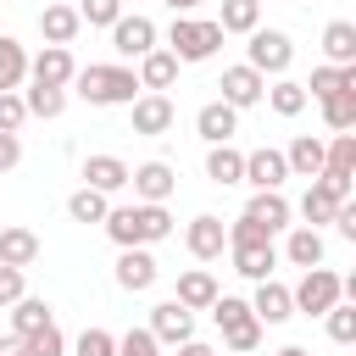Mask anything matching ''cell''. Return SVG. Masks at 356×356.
<instances>
[{"label":"cell","mask_w":356,"mask_h":356,"mask_svg":"<svg viewBox=\"0 0 356 356\" xmlns=\"http://www.w3.org/2000/svg\"><path fill=\"white\" fill-rule=\"evenodd\" d=\"M211 323L222 328V345H228L234 356H250V350L261 345V323H256V312H250L239 295H217V300H211Z\"/></svg>","instance_id":"obj_4"},{"label":"cell","mask_w":356,"mask_h":356,"mask_svg":"<svg viewBox=\"0 0 356 356\" xmlns=\"http://www.w3.org/2000/svg\"><path fill=\"white\" fill-rule=\"evenodd\" d=\"M39 261V234L28 228V222H11V228H0V267H33Z\"/></svg>","instance_id":"obj_25"},{"label":"cell","mask_w":356,"mask_h":356,"mask_svg":"<svg viewBox=\"0 0 356 356\" xmlns=\"http://www.w3.org/2000/svg\"><path fill=\"white\" fill-rule=\"evenodd\" d=\"M28 295V273L22 267H0V306H17Z\"/></svg>","instance_id":"obj_45"},{"label":"cell","mask_w":356,"mask_h":356,"mask_svg":"<svg viewBox=\"0 0 356 356\" xmlns=\"http://www.w3.org/2000/svg\"><path fill=\"white\" fill-rule=\"evenodd\" d=\"M195 134H200L206 145H234V134H239V111L222 106V100H206V106L195 111Z\"/></svg>","instance_id":"obj_21"},{"label":"cell","mask_w":356,"mask_h":356,"mask_svg":"<svg viewBox=\"0 0 356 356\" xmlns=\"http://www.w3.org/2000/svg\"><path fill=\"white\" fill-rule=\"evenodd\" d=\"M228 256H234V273H239V278H250V284L273 278V267H278V245H273V239H256V245H228Z\"/></svg>","instance_id":"obj_22"},{"label":"cell","mask_w":356,"mask_h":356,"mask_svg":"<svg viewBox=\"0 0 356 356\" xmlns=\"http://www.w3.org/2000/svg\"><path fill=\"white\" fill-rule=\"evenodd\" d=\"M317 178H328L334 189H350V178H356V134H334L323 145V172Z\"/></svg>","instance_id":"obj_19"},{"label":"cell","mask_w":356,"mask_h":356,"mask_svg":"<svg viewBox=\"0 0 356 356\" xmlns=\"http://www.w3.org/2000/svg\"><path fill=\"white\" fill-rule=\"evenodd\" d=\"M117 356H161V345L150 339V328H128L117 339Z\"/></svg>","instance_id":"obj_44"},{"label":"cell","mask_w":356,"mask_h":356,"mask_svg":"<svg viewBox=\"0 0 356 356\" xmlns=\"http://www.w3.org/2000/svg\"><path fill=\"white\" fill-rule=\"evenodd\" d=\"M206 178L222 184V189L239 184V178H245V150H234V145H211V150H206Z\"/></svg>","instance_id":"obj_31"},{"label":"cell","mask_w":356,"mask_h":356,"mask_svg":"<svg viewBox=\"0 0 356 356\" xmlns=\"http://www.w3.org/2000/svg\"><path fill=\"white\" fill-rule=\"evenodd\" d=\"M128 161L122 156H89L83 161V189H100V195H117V189H128Z\"/></svg>","instance_id":"obj_26"},{"label":"cell","mask_w":356,"mask_h":356,"mask_svg":"<svg viewBox=\"0 0 356 356\" xmlns=\"http://www.w3.org/2000/svg\"><path fill=\"white\" fill-rule=\"evenodd\" d=\"M145 328H150V339H156L161 350H178L184 339H195V312H189V306H178V300H156Z\"/></svg>","instance_id":"obj_7"},{"label":"cell","mask_w":356,"mask_h":356,"mask_svg":"<svg viewBox=\"0 0 356 356\" xmlns=\"http://www.w3.org/2000/svg\"><path fill=\"white\" fill-rule=\"evenodd\" d=\"M111 50H117L122 61L150 56V50H156V22H150V17H139V11H134V17L122 11V17L111 22Z\"/></svg>","instance_id":"obj_8"},{"label":"cell","mask_w":356,"mask_h":356,"mask_svg":"<svg viewBox=\"0 0 356 356\" xmlns=\"http://www.w3.org/2000/svg\"><path fill=\"white\" fill-rule=\"evenodd\" d=\"M184 245H189V256H195V261H217V256L228 250V222H222V217H211V211H200V217H189V222H184Z\"/></svg>","instance_id":"obj_10"},{"label":"cell","mask_w":356,"mask_h":356,"mask_svg":"<svg viewBox=\"0 0 356 356\" xmlns=\"http://www.w3.org/2000/svg\"><path fill=\"white\" fill-rule=\"evenodd\" d=\"M284 161H289V178H317L323 172V139L317 134H295Z\"/></svg>","instance_id":"obj_29"},{"label":"cell","mask_w":356,"mask_h":356,"mask_svg":"<svg viewBox=\"0 0 356 356\" xmlns=\"http://www.w3.org/2000/svg\"><path fill=\"white\" fill-rule=\"evenodd\" d=\"M345 200H350V189H334V184H328V178H312V184H306V195H300V206H295V211H300V217H306V228H323V222H334V211H339V206H345Z\"/></svg>","instance_id":"obj_13"},{"label":"cell","mask_w":356,"mask_h":356,"mask_svg":"<svg viewBox=\"0 0 356 356\" xmlns=\"http://www.w3.org/2000/svg\"><path fill=\"white\" fill-rule=\"evenodd\" d=\"M334 228H339V239H356V200H345L334 211Z\"/></svg>","instance_id":"obj_47"},{"label":"cell","mask_w":356,"mask_h":356,"mask_svg":"<svg viewBox=\"0 0 356 356\" xmlns=\"http://www.w3.org/2000/svg\"><path fill=\"white\" fill-rule=\"evenodd\" d=\"M17 161H22V139L17 134H0V172H11Z\"/></svg>","instance_id":"obj_46"},{"label":"cell","mask_w":356,"mask_h":356,"mask_svg":"<svg viewBox=\"0 0 356 356\" xmlns=\"http://www.w3.org/2000/svg\"><path fill=\"white\" fill-rule=\"evenodd\" d=\"M222 39H228V33L217 28V17H172V28H167V56H172L178 67H184V61H211Z\"/></svg>","instance_id":"obj_3"},{"label":"cell","mask_w":356,"mask_h":356,"mask_svg":"<svg viewBox=\"0 0 356 356\" xmlns=\"http://www.w3.org/2000/svg\"><path fill=\"white\" fill-rule=\"evenodd\" d=\"M278 356H312V350H306V345H284Z\"/></svg>","instance_id":"obj_51"},{"label":"cell","mask_w":356,"mask_h":356,"mask_svg":"<svg viewBox=\"0 0 356 356\" xmlns=\"http://www.w3.org/2000/svg\"><path fill=\"white\" fill-rule=\"evenodd\" d=\"M245 306L256 312V323H261V328H273V323H289V317H295L289 284H278V278H261V284H256V295H250Z\"/></svg>","instance_id":"obj_18"},{"label":"cell","mask_w":356,"mask_h":356,"mask_svg":"<svg viewBox=\"0 0 356 356\" xmlns=\"http://www.w3.org/2000/svg\"><path fill=\"white\" fill-rule=\"evenodd\" d=\"M178 356H217V350H211L206 339H184V345H178Z\"/></svg>","instance_id":"obj_48"},{"label":"cell","mask_w":356,"mask_h":356,"mask_svg":"<svg viewBox=\"0 0 356 356\" xmlns=\"http://www.w3.org/2000/svg\"><path fill=\"white\" fill-rule=\"evenodd\" d=\"M217 28H222V33H256V28H261V0H222Z\"/></svg>","instance_id":"obj_33"},{"label":"cell","mask_w":356,"mask_h":356,"mask_svg":"<svg viewBox=\"0 0 356 356\" xmlns=\"http://www.w3.org/2000/svg\"><path fill=\"white\" fill-rule=\"evenodd\" d=\"M217 89H222V95H217L222 106L245 111V106H256V100L267 95V78H261L256 67H245V61H239V67H222V83H217Z\"/></svg>","instance_id":"obj_11"},{"label":"cell","mask_w":356,"mask_h":356,"mask_svg":"<svg viewBox=\"0 0 356 356\" xmlns=\"http://www.w3.org/2000/svg\"><path fill=\"white\" fill-rule=\"evenodd\" d=\"M22 345H28V356H67V334H61L56 323H44L39 334H28Z\"/></svg>","instance_id":"obj_40"},{"label":"cell","mask_w":356,"mask_h":356,"mask_svg":"<svg viewBox=\"0 0 356 356\" xmlns=\"http://www.w3.org/2000/svg\"><path fill=\"white\" fill-rule=\"evenodd\" d=\"M28 122V106H22V89H6L0 95V134H17Z\"/></svg>","instance_id":"obj_42"},{"label":"cell","mask_w":356,"mask_h":356,"mask_svg":"<svg viewBox=\"0 0 356 356\" xmlns=\"http://www.w3.org/2000/svg\"><path fill=\"white\" fill-rule=\"evenodd\" d=\"M72 83H78V95L89 106H134L139 100V78L122 61H89V67L72 72Z\"/></svg>","instance_id":"obj_2"},{"label":"cell","mask_w":356,"mask_h":356,"mask_svg":"<svg viewBox=\"0 0 356 356\" xmlns=\"http://www.w3.org/2000/svg\"><path fill=\"white\" fill-rule=\"evenodd\" d=\"M289 300H295V312L323 317L328 306H339V300H345V278H339L334 267H306V273H300V284L289 289Z\"/></svg>","instance_id":"obj_5"},{"label":"cell","mask_w":356,"mask_h":356,"mask_svg":"<svg viewBox=\"0 0 356 356\" xmlns=\"http://www.w3.org/2000/svg\"><path fill=\"white\" fill-rule=\"evenodd\" d=\"M261 100H267V106H273L278 117H300V111H306V89H300L295 78H278V83H273V89H267Z\"/></svg>","instance_id":"obj_38"},{"label":"cell","mask_w":356,"mask_h":356,"mask_svg":"<svg viewBox=\"0 0 356 356\" xmlns=\"http://www.w3.org/2000/svg\"><path fill=\"white\" fill-rule=\"evenodd\" d=\"M44 323H56V312H50V300H39V295H22V300L11 306V328H17V339H28V334H39Z\"/></svg>","instance_id":"obj_32"},{"label":"cell","mask_w":356,"mask_h":356,"mask_svg":"<svg viewBox=\"0 0 356 356\" xmlns=\"http://www.w3.org/2000/svg\"><path fill=\"white\" fill-rule=\"evenodd\" d=\"M323 256H328V245H323V228H306V222H295V228H284V261L289 267H323Z\"/></svg>","instance_id":"obj_20"},{"label":"cell","mask_w":356,"mask_h":356,"mask_svg":"<svg viewBox=\"0 0 356 356\" xmlns=\"http://www.w3.org/2000/svg\"><path fill=\"white\" fill-rule=\"evenodd\" d=\"M245 222H256L261 234H284V228H295L289 217H295V206L284 200V189H256L250 200H245V211H239Z\"/></svg>","instance_id":"obj_9"},{"label":"cell","mask_w":356,"mask_h":356,"mask_svg":"<svg viewBox=\"0 0 356 356\" xmlns=\"http://www.w3.org/2000/svg\"><path fill=\"white\" fill-rule=\"evenodd\" d=\"M217 295H222V289H217V278H211L206 267H184V273H178V289H172L178 306H189V312H211Z\"/></svg>","instance_id":"obj_24"},{"label":"cell","mask_w":356,"mask_h":356,"mask_svg":"<svg viewBox=\"0 0 356 356\" xmlns=\"http://www.w3.org/2000/svg\"><path fill=\"white\" fill-rule=\"evenodd\" d=\"M323 323H328V339H334V345H350V339H356V306H350V300L328 306Z\"/></svg>","instance_id":"obj_39"},{"label":"cell","mask_w":356,"mask_h":356,"mask_svg":"<svg viewBox=\"0 0 356 356\" xmlns=\"http://www.w3.org/2000/svg\"><path fill=\"white\" fill-rule=\"evenodd\" d=\"M306 89V100H328V95H345V89H356V67H312V83H300Z\"/></svg>","instance_id":"obj_30"},{"label":"cell","mask_w":356,"mask_h":356,"mask_svg":"<svg viewBox=\"0 0 356 356\" xmlns=\"http://www.w3.org/2000/svg\"><path fill=\"white\" fill-rule=\"evenodd\" d=\"M128 184H134V195H139L145 206H167V195L178 189V172H172L167 161H139V167L128 172Z\"/></svg>","instance_id":"obj_16"},{"label":"cell","mask_w":356,"mask_h":356,"mask_svg":"<svg viewBox=\"0 0 356 356\" xmlns=\"http://www.w3.org/2000/svg\"><path fill=\"white\" fill-rule=\"evenodd\" d=\"M156 278H161V261H156L145 245L117 256V289H128V295H145V289H156Z\"/></svg>","instance_id":"obj_17"},{"label":"cell","mask_w":356,"mask_h":356,"mask_svg":"<svg viewBox=\"0 0 356 356\" xmlns=\"http://www.w3.org/2000/svg\"><path fill=\"white\" fill-rule=\"evenodd\" d=\"M0 6H6V0H0Z\"/></svg>","instance_id":"obj_52"},{"label":"cell","mask_w":356,"mask_h":356,"mask_svg":"<svg viewBox=\"0 0 356 356\" xmlns=\"http://www.w3.org/2000/svg\"><path fill=\"white\" fill-rule=\"evenodd\" d=\"M72 350H78V356H117V334H106V328H83Z\"/></svg>","instance_id":"obj_43"},{"label":"cell","mask_w":356,"mask_h":356,"mask_svg":"<svg viewBox=\"0 0 356 356\" xmlns=\"http://www.w3.org/2000/svg\"><path fill=\"white\" fill-rule=\"evenodd\" d=\"M134 78H139V95H167L172 83H178V61L156 44L150 56H139V67H134Z\"/></svg>","instance_id":"obj_23"},{"label":"cell","mask_w":356,"mask_h":356,"mask_svg":"<svg viewBox=\"0 0 356 356\" xmlns=\"http://www.w3.org/2000/svg\"><path fill=\"white\" fill-rule=\"evenodd\" d=\"M106 211H111V195H100V189H72L67 195V217L72 222H106Z\"/></svg>","instance_id":"obj_36"},{"label":"cell","mask_w":356,"mask_h":356,"mask_svg":"<svg viewBox=\"0 0 356 356\" xmlns=\"http://www.w3.org/2000/svg\"><path fill=\"white\" fill-rule=\"evenodd\" d=\"M245 39H250V44H245V50H250L245 67H256L261 78H267V72H273V78L289 72V61H295V39H289L284 28H256V33H245Z\"/></svg>","instance_id":"obj_6"},{"label":"cell","mask_w":356,"mask_h":356,"mask_svg":"<svg viewBox=\"0 0 356 356\" xmlns=\"http://www.w3.org/2000/svg\"><path fill=\"white\" fill-rule=\"evenodd\" d=\"M22 83H28V50L11 33H0V95L6 89H22Z\"/></svg>","instance_id":"obj_34"},{"label":"cell","mask_w":356,"mask_h":356,"mask_svg":"<svg viewBox=\"0 0 356 356\" xmlns=\"http://www.w3.org/2000/svg\"><path fill=\"white\" fill-rule=\"evenodd\" d=\"M72 72H78V61H72V50H61V44H44L39 56H28V78L44 83V89H67Z\"/></svg>","instance_id":"obj_14"},{"label":"cell","mask_w":356,"mask_h":356,"mask_svg":"<svg viewBox=\"0 0 356 356\" xmlns=\"http://www.w3.org/2000/svg\"><path fill=\"white\" fill-rule=\"evenodd\" d=\"M0 356H28V345H22L17 334H11V339H0Z\"/></svg>","instance_id":"obj_49"},{"label":"cell","mask_w":356,"mask_h":356,"mask_svg":"<svg viewBox=\"0 0 356 356\" xmlns=\"http://www.w3.org/2000/svg\"><path fill=\"white\" fill-rule=\"evenodd\" d=\"M122 17V0H78V22H89V28H111Z\"/></svg>","instance_id":"obj_41"},{"label":"cell","mask_w":356,"mask_h":356,"mask_svg":"<svg viewBox=\"0 0 356 356\" xmlns=\"http://www.w3.org/2000/svg\"><path fill=\"white\" fill-rule=\"evenodd\" d=\"M22 106H28V117H61L67 111V89H44V83H33V89H22Z\"/></svg>","instance_id":"obj_37"},{"label":"cell","mask_w":356,"mask_h":356,"mask_svg":"<svg viewBox=\"0 0 356 356\" xmlns=\"http://www.w3.org/2000/svg\"><path fill=\"white\" fill-rule=\"evenodd\" d=\"M323 106V122H328V134H356V89H345V95H328V100H317Z\"/></svg>","instance_id":"obj_35"},{"label":"cell","mask_w":356,"mask_h":356,"mask_svg":"<svg viewBox=\"0 0 356 356\" xmlns=\"http://www.w3.org/2000/svg\"><path fill=\"white\" fill-rule=\"evenodd\" d=\"M100 228L111 234L117 250H139V245L150 250V245L172 239V217H167V206H145V200H134V206H111Z\"/></svg>","instance_id":"obj_1"},{"label":"cell","mask_w":356,"mask_h":356,"mask_svg":"<svg viewBox=\"0 0 356 356\" xmlns=\"http://www.w3.org/2000/svg\"><path fill=\"white\" fill-rule=\"evenodd\" d=\"M161 6H172V17H189L195 6H206V0H161Z\"/></svg>","instance_id":"obj_50"},{"label":"cell","mask_w":356,"mask_h":356,"mask_svg":"<svg viewBox=\"0 0 356 356\" xmlns=\"http://www.w3.org/2000/svg\"><path fill=\"white\" fill-rule=\"evenodd\" d=\"M284 178H289L284 150H273V145L245 150V178H239V184H250V189H284Z\"/></svg>","instance_id":"obj_15"},{"label":"cell","mask_w":356,"mask_h":356,"mask_svg":"<svg viewBox=\"0 0 356 356\" xmlns=\"http://www.w3.org/2000/svg\"><path fill=\"white\" fill-rule=\"evenodd\" d=\"M323 56H328V67H356V22L334 17L323 28Z\"/></svg>","instance_id":"obj_28"},{"label":"cell","mask_w":356,"mask_h":356,"mask_svg":"<svg viewBox=\"0 0 356 356\" xmlns=\"http://www.w3.org/2000/svg\"><path fill=\"white\" fill-rule=\"evenodd\" d=\"M78 28H83V22H78V6H67V0H56V6L39 11V33H44V44H61V50H67V44L78 39Z\"/></svg>","instance_id":"obj_27"},{"label":"cell","mask_w":356,"mask_h":356,"mask_svg":"<svg viewBox=\"0 0 356 356\" xmlns=\"http://www.w3.org/2000/svg\"><path fill=\"white\" fill-rule=\"evenodd\" d=\"M128 122H134V134H145V139H161V134L178 122V106H172L167 95H139V100L128 106Z\"/></svg>","instance_id":"obj_12"}]
</instances>
